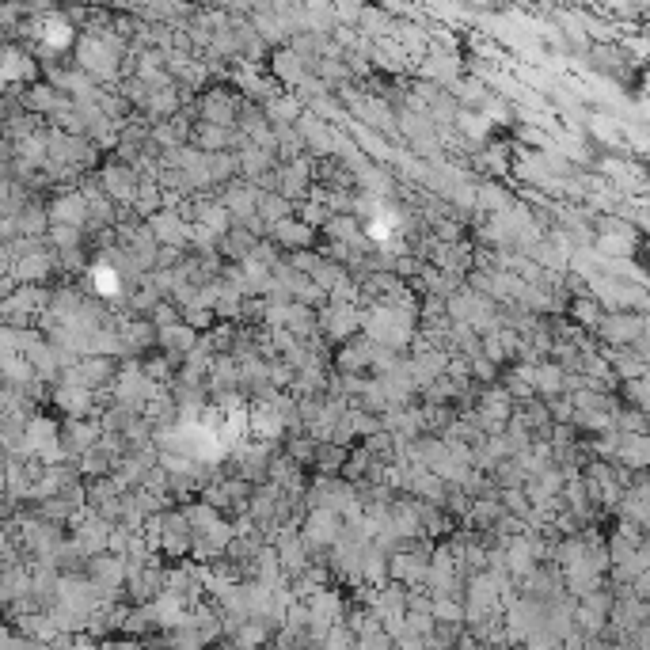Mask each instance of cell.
Returning <instances> with one entry per match:
<instances>
[{
    "mask_svg": "<svg viewBox=\"0 0 650 650\" xmlns=\"http://www.w3.org/2000/svg\"><path fill=\"white\" fill-rule=\"evenodd\" d=\"M346 628L354 631V639L362 643V639H369V635L384 631V624L377 620V612L373 609H365V605H350V612H346Z\"/></svg>",
    "mask_w": 650,
    "mask_h": 650,
    "instance_id": "2e32d148",
    "label": "cell"
},
{
    "mask_svg": "<svg viewBox=\"0 0 650 650\" xmlns=\"http://www.w3.org/2000/svg\"><path fill=\"white\" fill-rule=\"evenodd\" d=\"M259 244H263V236H255L248 225H236V229L221 240V259H225V263H248L251 255L259 251Z\"/></svg>",
    "mask_w": 650,
    "mask_h": 650,
    "instance_id": "5bb4252c",
    "label": "cell"
},
{
    "mask_svg": "<svg viewBox=\"0 0 650 650\" xmlns=\"http://www.w3.org/2000/svg\"><path fill=\"white\" fill-rule=\"evenodd\" d=\"M96 183L103 187V194L115 202L118 210H134L137 202V191H141V175H137V168H130L126 160H118V156H107L103 160V168L96 172Z\"/></svg>",
    "mask_w": 650,
    "mask_h": 650,
    "instance_id": "7a4b0ae2",
    "label": "cell"
},
{
    "mask_svg": "<svg viewBox=\"0 0 650 650\" xmlns=\"http://www.w3.org/2000/svg\"><path fill=\"white\" fill-rule=\"evenodd\" d=\"M267 73L278 80L286 92H297V88L312 77V61H308L301 50H293V46H278V50H270Z\"/></svg>",
    "mask_w": 650,
    "mask_h": 650,
    "instance_id": "8992f818",
    "label": "cell"
},
{
    "mask_svg": "<svg viewBox=\"0 0 650 650\" xmlns=\"http://www.w3.org/2000/svg\"><path fill=\"white\" fill-rule=\"evenodd\" d=\"M50 221L54 225H69V229H84L88 232V221H92V206L80 187L73 191H61L58 198H50Z\"/></svg>",
    "mask_w": 650,
    "mask_h": 650,
    "instance_id": "9c48e42d",
    "label": "cell"
},
{
    "mask_svg": "<svg viewBox=\"0 0 650 650\" xmlns=\"http://www.w3.org/2000/svg\"><path fill=\"white\" fill-rule=\"evenodd\" d=\"M365 324V308L362 305H343V301H331V305L320 308V335H324L331 346H343L350 339L362 335Z\"/></svg>",
    "mask_w": 650,
    "mask_h": 650,
    "instance_id": "277c9868",
    "label": "cell"
},
{
    "mask_svg": "<svg viewBox=\"0 0 650 650\" xmlns=\"http://www.w3.org/2000/svg\"><path fill=\"white\" fill-rule=\"evenodd\" d=\"M270 240L286 251V255H297V251L316 248V244H320V232L308 229L301 217H289V221H282V225H274V229H270Z\"/></svg>",
    "mask_w": 650,
    "mask_h": 650,
    "instance_id": "7c38bea8",
    "label": "cell"
},
{
    "mask_svg": "<svg viewBox=\"0 0 650 650\" xmlns=\"http://www.w3.org/2000/svg\"><path fill=\"white\" fill-rule=\"evenodd\" d=\"M149 229H153L160 248L191 251V225H187L175 210H164V213H156V217H149Z\"/></svg>",
    "mask_w": 650,
    "mask_h": 650,
    "instance_id": "8fae6325",
    "label": "cell"
},
{
    "mask_svg": "<svg viewBox=\"0 0 650 650\" xmlns=\"http://www.w3.org/2000/svg\"><path fill=\"white\" fill-rule=\"evenodd\" d=\"M194 111H198V122H213V126H225V130H236L240 126V111H244V96L232 88V84H213L206 88L198 103H194Z\"/></svg>",
    "mask_w": 650,
    "mask_h": 650,
    "instance_id": "6da1fadb",
    "label": "cell"
},
{
    "mask_svg": "<svg viewBox=\"0 0 650 650\" xmlns=\"http://www.w3.org/2000/svg\"><path fill=\"white\" fill-rule=\"evenodd\" d=\"M593 339L609 350H635L647 339V316L643 312H605Z\"/></svg>",
    "mask_w": 650,
    "mask_h": 650,
    "instance_id": "3957f363",
    "label": "cell"
},
{
    "mask_svg": "<svg viewBox=\"0 0 650 650\" xmlns=\"http://www.w3.org/2000/svg\"><path fill=\"white\" fill-rule=\"evenodd\" d=\"M346 533V517L331 514V510H308L301 521V536L312 544V552H331Z\"/></svg>",
    "mask_w": 650,
    "mask_h": 650,
    "instance_id": "52a82bcc",
    "label": "cell"
},
{
    "mask_svg": "<svg viewBox=\"0 0 650 650\" xmlns=\"http://www.w3.org/2000/svg\"><path fill=\"white\" fill-rule=\"evenodd\" d=\"M434 620L441 628H468V605L464 597H434Z\"/></svg>",
    "mask_w": 650,
    "mask_h": 650,
    "instance_id": "9a60e30c",
    "label": "cell"
},
{
    "mask_svg": "<svg viewBox=\"0 0 650 650\" xmlns=\"http://www.w3.org/2000/svg\"><path fill=\"white\" fill-rule=\"evenodd\" d=\"M373 350L377 346L369 343L365 335L335 346V373H343V377H369L373 373Z\"/></svg>",
    "mask_w": 650,
    "mask_h": 650,
    "instance_id": "30bf717a",
    "label": "cell"
},
{
    "mask_svg": "<svg viewBox=\"0 0 650 650\" xmlns=\"http://www.w3.org/2000/svg\"><path fill=\"white\" fill-rule=\"evenodd\" d=\"M612 605H616V597L612 590L590 593V597H582L578 605H574V628L582 631L586 639H601L605 631H609V620H612Z\"/></svg>",
    "mask_w": 650,
    "mask_h": 650,
    "instance_id": "5b68a950",
    "label": "cell"
},
{
    "mask_svg": "<svg viewBox=\"0 0 650 650\" xmlns=\"http://www.w3.org/2000/svg\"><path fill=\"white\" fill-rule=\"evenodd\" d=\"M605 312H609V308L601 305L593 293H578V297H571V301H567V312H563V316H567L578 331L597 335V327H601V320H605Z\"/></svg>",
    "mask_w": 650,
    "mask_h": 650,
    "instance_id": "4fadbf2b",
    "label": "cell"
},
{
    "mask_svg": "<svg viewBox=\"0 0 650 650\" xmlns=\"http://www.w3.org/2000/svg\"><path fill=\"white\" fill-rule=\"evenodd\" d=\"M217 198H221V206L232 213V221H236V225H248V221H255V217H259L263 191H259L255 183H248V179H236V183H229V187L217 194Z\"/></svg>",
    "mask_w": 650,
    "mask_h": 650,
    "instance_id": "ba28073f",
    "label": "cell"
},
{
    "mask_svg": "<svg viewBox=\"0 0 650 650\" xmlns=\"http://www.w3.org/2000/svg\"><path fill=\"white\" fill-rule=\"evenodd\" d=\"M320 650H358V639H354V631L346 628V624H339V628H331L324 635Z\"/></svg>",
    "mask_w": 650,
    "mask_h": 650,
    "instance_id": "e0dca14e",
    "label": "cell"
}]
</instances>
